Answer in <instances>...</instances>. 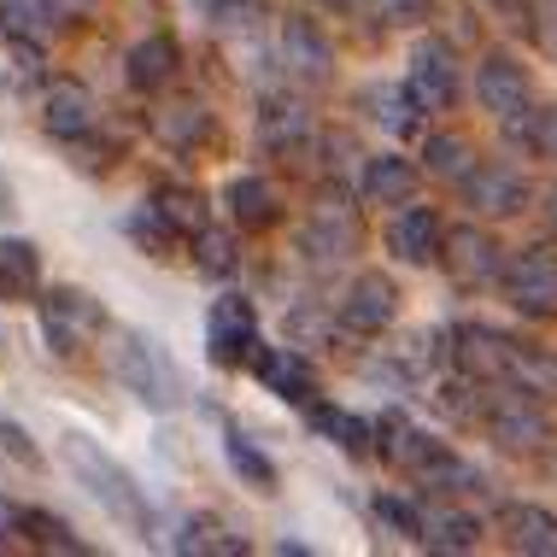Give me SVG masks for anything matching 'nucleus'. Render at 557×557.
<instances>
[{
    "label": "nucleus",
    "mask_w": 557,
    "mask_h": 557,
    "mask_svg": "<svg viewBox=\"0 0 557 557\" xmlns=\"http://www.w3.org/2000/svg\"><path fill=\"white\" fill-rule=\"evenodd\" d=\"M59 451H65V470H71V481L95 499L100 510H107L112 522H124V529H135V534H147L153 529V510H147V499H141V487H135V475L124 470V463L112 458L107 446L95 441V434H83V429H71L65 441H59Z\"/></svg>",
    "instance_id": "f257e3e1"
},
{
    "label": "nucleus",
    "mask_w": 557,
    "mask_h": 557,
    "mask_svg": "<svg viewBox=\"0 0 557 557\" xmlns=\"http://www.w3.org/2000/svg\"><path fill=\"white\" fill-rule=\"evenodd\" d=\"M112 370L147 411H176V405L188 399L183 364H176L171 346L153 341L147 329H117L112 335Z\"/></svg>",
    "instance_id": "f03ea898"
},
{
    "label": "nucleus",
    "mask_w": 557,
    "mask_h": 557,
    "mask_svg": "<svg viewBox=\"0 0 557 557\" xmlns=\"http://www.w3.org/2000/svg\"><path fill=\"white\" fill-rule=\"evenodd\" d=\"M505 299L522 318L552 323L557 318V247H546V240L522 247L517 259L505 264Z\"/></svg>",
    "instance_id": "7ed1b4c3"
},
{
    "label": "nucleus",
    "mask_w": 557,
    "mask_h": 557,
    "mask_svg": "<svg viewBox=\"0 0 557 557\" xmlns=\"http://www.w3.org/2000/svg\"><path fill=\"white\" fill-rule=\"evenodd\" d=\"M36 311H41V335H48V346H53L59 358H71L77 346H88L100 329H107L100 299L83 294V288H53V294H41Z\"/></svg>",
    "instance_id": "20e7f679"
},
{
    "label": "nucleus",
    "mask_w": 557,
    "mask_h": 557,
    "mask_svg": "<svg viewBox=\"0 0 557 557\" xmlns=\"http://www.w3.org/2000/svg\"><path fill=\"white\" fill-rule=\"evenodd\" d=\"M259 311H252L247 294H223L212 299V318H206V352L212 364L235 370V364H252L259 358Z\"/></svg>",
    "instance_id": "39448f33"
},
{
    "label": "nucleus",
    "mask_w": 557,
    "mask_h": 557,
    "mask_svg": "<svg viewBox=\"0 0 557 557\" xmlns=\"http://www.w3.org/2000/svg\"><path fill=\"white\" fill-rule=\"evenodd\" d=\"M441 259H446V276L458 282V288H493V282H505V264H510L499 240H493L487 230H475V223L446 230Z\"/></svg>",
    "instance_id": "423d86ee"
},
{
    "label": "nucleus",
    "mask_w": 557,
    "mask_h": 557,
    "mask_svg": "<svg viewBox=\"0 0 557 557\" xmlns=\"http://www.w3.org/2000/svg\"><path fill=\"white\" fill-rule=\"evenodd\" d=\"M487 434L499 451H540L552 441V417L540 411V394L510 387V394L487 399Z\"/></svg>",
    "instance_id": "0eeeda50"
},
{
    "label": "nucleus",
    "mask_w": 557,
    "mask_h": 557,
    "mask_svg": "<svg viewBox=\"0 0 557 557\" xmlns=\"http://www.w3.org/2000/svg\"><path fill=\"white\" fill-rule=\"evenodd\" d=\"M475 100H481L493 117H499V124H517L522 112H534L529 71H522L510 53H487V59L475 65Z\"/></svg>",
    "instance_id": "6e6552de"
},
{
    "label": "nucleus",
    "mask_w": 557,
    "mask_h": 557,
    "mask_svg": "<svg viewBox=\"0 0 557 557\" xmlns=\"http://www.w3.org/2000/svg\"><path fill=\"white\" fill-rule=\"evenodd\" d=\"M458 188H463V206L481 212V218H517V212H529V183H522L517 164L487 159V164H475Z\"/></svg>",
    "instance_id": "1a4fd4ad"
},
{
    "label": "nucleus",
    "mask_w": 557,
    "mask_h": 557,
    "mask_svg": "<svg viewBox=\"0 0 557 557\" xmlns=\"http://www.w3.org/2000/svg\"><path fill=\"white\" fill-rule=\"evenodd\" d=\"M405 83H411V95H417V107H423V112H446L451 100H458V53H451L441 36L417 41Z\"/></svg>",
    "instance_id": "9d476101"
},
{
    "label": "nucleus",
    "mask_w": 557,
    "mask_h": 557,
    "mask_svg": "<svg viewBox=\"0 0 557 557\" xmlns=\"http://www.w3.org/2000/svg\"><path fill=\"white\" fill-rule=\"evenodd\" d=\"M311 141H318V129H311L306 100H294V95H264L259 100V147H264V153L299 159Z\"/></svg>",
    "instance_id": "9b49d317"
},
{
    "label": "nucleus",
    "mask_w": 557,
    "mask_h": 557,
    "mask_svg": "<svg viewBox=\"0 0 557 557\" xmlns=\"http://www.w3.org/2000/svg\"><path fill=\"white\" fill-rule=\"evenodd\" d=\"M394 318H399V288L394 282H387L382 270L352 276V288L341 294V329H352V335H382Z\"/></svg>",
    "instance_id": "f8f14e48"
},
{
    "label": "nucleus",
    "mask_w": 557,
    "mask_h": 557,
    "mask_svg": "<svg viewBox=\"0 0 557 557\" xmlns=\"http://www.w3.org/2000/svg\"><path fill=\"white\" fill-rule=\"evenodd\" d=\"M352 247H358V218L346 212V206H335V200L318 206V212L306 218V230H299V259L318 264V270L323 264H341Z\"/></svg>",
    "instance_id": "ddd939ff"
},
{
    "label": "nucleus",
    "mask_w": 557,
    "mask_h": 557,
    "mask_svg": "<svg viewBox=\"0 0 557 557\" xmlns=\"http://www.w3.org/2000/svg\"><path fill=\"white\" fill-rule=\"evenodd\" d=\"M282 65H288L299 83L323 88L335 77V48H329V36L311 18H282Z\"/></svg>",
    "instance_id": "4468645a"
},
{
    "label": "nucleus",
    "mask_w": 557,
    "mask_h": 557,
    "mask_svg": "<svg viewBox=\"0 0 557 557\" xmlns=\"http://www.w3.org/2000/svg\"><path fill=\"white\" fill-rule=\"evenodd\" d=\"M451 341L458 346H446V352H451V364L470 375V382H493V375L505 382L510 335H499V329H487V323H463V329H451Z\"/></svg>",
    "instance_id": "2eb2a0df"
},
{
    "label": "nucleus",
    "mask_w": 557,
    "mask_h": 557,
    "mask_svg": "<svg viewBox=\"0 0 557 557\" xmlns=\"http://www.w3.org/2000/svg\"><path fill=\"white\" fill-rule=\"evenodd\" d=\"M95 124H100V107L83 83H53L48 88V100H41V129H48L53 141H88Z\"/></svg>",
    "instance_id": "dca6fc26"
},
{
    "label": "nucleus",
    "mask_w": 557,
    "mask_h": 557,
    "mask_svg": "<svg viewBox=\"0 0 557 557\" xmlns=\"http://www.w3.org/2000/svg\"><path fill=\"white\" fill-rule=\"evenodd\" d=\"M252 375H259L276 399H288V405H311V399H318V375H311L306 352H294V346H259Z\"/></svg>",
    "instance_id": "f3484780"
},
{
    "label": "nucleus",
    "mask_w": 557,
    "mask_h": 557,
    "mask_svg": "<svg viewBox=\"0 0 557 557\" xmlns=\"http://www.w3.org/2000/svg\"><path fill=\"white\" fill-rule=\"evenodd\" d=\"M499 529H505V546L522 552V557H557V517L540 505H505L499 510Z\"/></svg>",
    "instance_id": "a211bd4d"
},
{
    "label": "nucleus",
    "mask_w": 557,
    "mask_h": 557,
    "mask_svg": "<svg viewBox=\"0 0 557 557\" xmlns=\"http://www.w3.org/2000/svg\"><path fill=\"white\" fill-rule=\"evenodd\" d=\"M441 218L429 212V206H405V212L387 223V247L399 252L405 264H429V259H441Z\"/></svg>",
    "instance_id": "6ab92c4d"
},
{
    "label": "nucleus",
    "mask_w": 557,
    "mask_h": 557,
    "mask_svg": "<svg viewBox=\"0 0 557 557\" xmlns=\"http://www.w3.org/2000/svg\"><path fill=\"white\" fill-rule=\"evenodd\" d=\"M41 294V252L24 235H0V299L24 306Z\"/></svg>",
    "instance_id": "aec40b11"
},
{
    "label": "nucleus",
    "mask_w": 557,
    "mask_h": 557,
    "mask_svg": "<svg viewBox=\"0 0 557 557\" xmlns=\"http://www.w3.org/2000/svg\"><path fill=\"white\" fill-rule=\"evenodd\" d=\"M358 188H364V200H375V206H405L417 194V164L399 159V153H375V159H364Z\"/></svg>",
    "instance_id": "412c9836"
},
{
    "label": "nucleus",
    "mask_w": 557,
    "mask_h": 557,
    "mask_svg": "<svg viewBox=\"0 0 557 557\" xmlns=\"http://www.w3.org/2000/svg\"><path fill=\"white\" fill-rule=\"evenodd\" d=\"M223 206H230V218L240 230H270V223L282 218V194L264 183V176H235L230 188H223Z\"/></svg>",
    "instance_id": "4be33fe9"
},
{
    "label": "nucleus",
    "mask_w": 557,
    "mask_h": 557,
    "mask_svg": "<svg viewBox=\"0 0 557 557\" xmlns=\"http://www.w3.org/2000/svg\"><path fill=\"white\" fill-rule=\"evenodd\" d=\"M417 546H429V552H475L481 546V522L470 517V510H458V505H434V510H423V534H417Z\"/></svg>",
    "instance_id": "5701e85b"
},
{
    "label": "nucleus",
    "mask_w": 557,
    "mask_h": 557,
    "mask_svg": "<svg viewBox=\"0 0 557 557\" xmlns=\"http://www.w3.org/2000/svg\"><path fill=\"white\" fill-rule=\"evenodd\" d=\"M441 446H446V441H434V434L411 429L399 411L382 417V451H387V463H399L405 475H417L423 463H434V451H441Z\"/></svg>",
    "instance_id": "b1692460"
},
{
    "label": "nucleus",
    "mask_w": 557,
    "mask_h": 557,
    "mask_svg": "<svg viewBox=\"0 0 557 557\" xmlns=\"http://www.w3.org/2000/svg\"><path fill=\"white\" fill-rule=\"evenodd\" d=\"M153 129H159L164 147H176V153H194L200 141H212L218 117L206 112L200 100H176V107H164V112L153 117Z\"/></svg>",
    "instance_id": "393cba45"
},
{
    "label": "nucleus",
    "mask_w": 557,
    "mask_h": 557,
    "mask_svg": "<svg viewBox=\"0 0 557 557\" xmlns=\"http://www.w3.org/2000/svg\"><path fill=\"white\" fill-rule=\"evenodd\" d=\"M176 77V41L171 36H141L129 48V83L141 88V95H159L164 83Z\"/></svg>",
    "instance_id": "a878e982"
},
{
    "label": "nucleus",
    "mask_w": 557,
    "mask_h": 557,
    "mask_svg": "<svg viewBox=\"0 0 557 557\" xmlns=\"http://www.w3.org/2000/svg\"><path fill=\"white\" fill-rule=\"evenodd\" d=\"M223 451H230V463H235V475L247 481V487H259V493H276L282 487V470L270 463V451L264 446H252V434L247 429H223Z\"/></svg>",
    "instance_id": "bb28decb"
},
{
    "label": "nucleus",
    "mask_w": 557,
    "mask_h": 557,
    "mask_svg": "<svg viewBox=\"0 0 557 557\" xmlns=\"http://www.w3.org/2000/svg\"><path fill=\"white\" fill-rule=\"evenodd\" d=\"M505 382H510V387H529V394H540V399H557V352L510 341V370H505Z\"/></svg>",
    "instance_id": "cd10ccee"
},
{
    "label": "nucleus",
    "mask_w": 557,
    "mask_h": 557,
    "mask_svg": "<svg viewBox=\"0 0 557 557\" xmlns=\"http://www.w3.org/2000/svg\"><path fill=\"white\" fill-rule=\"evenodd\" d=\"M153 206L164 212V223H171L176 235H200V230H212V206L200 200L194 188H183V183H164V188H153Z\"/></svg>",
    "instance_id": "c85d7f7f"
},
{
    "label": "nucleus",
    "mask_w": 557,
    "mask_h": 557,
    "mask_svg": "<svg viewBox=\"0 0 557 557\" xmlns=\"http://www.w3.org/2000/svg\"><path fill=\"white\" fill-rule=\"evenodd\" d=\"M311 429L329 434L341 451H352V458H370V423L364 417H352V411H335V405H311Z\"/></svg>",
    "instance_id": "c756f323"
},
{
    "label": "nucleus",
    "mask_w": 557,
    "mask_h": 557,
    "mask_svg": "<svg viewBox=\"0 0 557 557\" xmlns=\"http://www.w3.org/2000/svg\"><path fill=\"white\" fill-rule=\"evenodd\" d=\"M423 164L441 183H463V176L475 171V147L463 141V135H429L423 141Z\"/></svg>",
    "instance_id": "7c9ffc66"
},
{
    "label": "nucleus",
    "mask_w": 557,
    "mask_h": 557,
    "mask_svg": "<svg viewBox=\"0 0 557 557\" xmlns=\"http://www.w3.org/2000/svg\"><path fill=\"white\" fill-rule=\"evenodd\" d=\"M417 481L434 487V493H475L481 487V470H475V463H463L451 446H441V451H434V463L417 470Z\"/></svg>",
    "instance_id": "2f4dec72"
},
{
    "label": "nucleus",
    "mask_w": 557,
    "mask_h": 557,
    "mask_svg": "<svg viewBox=\"0 0 557 557\" xmlns=\"http://www.w3.org/2000/svg\"><path fill=\"white\" fill-rule=\"evenodd\" d=\"M318 153H323V176L335 188H346L352 176H364V153H358V141L346 129H329L323 141H318Z\"/></svg>",
    "instance_id": "473e14b6"
},
{
    "label": "nucleus",
    "mask_w": 557,
    "mask_h": 557,
    "mask_svg": "<svg viewBox=\"0 0 557 557\" xmlns=\"http://www.w3.org/2000/svg\"><path fill=\"white\" fill-rule=\"evenodd\" d=\"M24 546H41V552H88V540H77V529H65L48 510H24Z\"/></svg>",
    "instance_id": "72a5a7b5"
},
{
    "label": "nucleus",
    "mask_w": 557,
    "mask_h": 557,
    "mask_svg": "<svg viewBox=\"0 0 557 557\" xmlns=\"http://www.w3.org/2000/svg\"><path fill=\"white\" fill-rule=\"evenodd\" d=\"M171 546L183 552V557H200V552H223V557H240V552H247V540H230V534L218 529V522L194 517V522H183V534H176Z\"/></svg>",
    "instance_id": "f704fd0d"
},
{
    "label": "nucleus",
    "mask_w": 557,
    "mask_h": 557,
    "mask_svg": "<svg viewBox=\"0 0 557 557\" xmlns=\"http://www.w3.org/2000/svg\"><path fill=\"white\" fill-rule=\"evenodd\" d=\"M194 252H200L206 276H235V270H240V247H235L230 230H200V235H194Z\"/></svg>",
    "instance_id": "c9c22d12"
},
{
    "label": "nucleus",
    "mask_w": 557,
    "mask_h": 557,
    "mask_svg": "<svg viewBox=\"0 0 557 557\" xmlns=\"http://www.w3.org/2000/svg\"><path fill=\"white\" fill-rule=\"evenodd\" d=\"M370 100L382 107L375 117H382L387 129H399V135H411V129H417V117H423V107H417V95H411V83H405V88H375Z\"/></svg>",
    "instance_id": "e433bc0d"
},
{
    "label": "nucleus",
    "mask_w": 557,
    "mask_h": 557,
    "mask_svg": "<svg viewBox=\"0 0 557 557\" xmlns=\"http://www.w3.org/2000/svg\"><path fill=\"white\" fill-rule=\"evenodd\" d=\"M375 522L394 529V534H405V540H417V534H423V505L399 499V493H375Z\"/></svg>",
    "instance_id": "4c0bfd02"
},
{
    "label": "nucleus",
    "mask_w": 557,
    "mask_h": 557,
    "mask_svg": "<svg viewBox=\"0 0 557 557\" xmlns=\"http://www.w3.org/2000/svg\"><path fill=\"white\" fill-rule=\"evenodd\" d=\"M517 141H529L534 153H546V159H557V107H546V112H522L517 124H505Z\"/></svg>",
    "instance_id": "58836bf2"
},
{
    "label": "nucleus",
    "mask_w": 557,
    "mask_h": 557,
    "mask_svg": "<svg viewBox=\"0 0 557 557\" xmlns=\"http://www.w3.org/2000/svg\"><path fill=\"white\" fill-rule=\"evenodd\" d=\"M129 240H141V247L153 252V259H164V247H171V240H176V230H171V223H164V212H159V206L147 200L141 212L129 218Z\"/></svg>",
    "instance_id": "ea45409f"
},
{
    "label": "nucleus",
    "mask_w": 557,
    "mask_h": 557,
    "mask_svg": "<svg viewBox=\"0 0 557 557\" xmlns=\"http://www.w3.org/2000/svg\"><path fill=\"white\" fill-rule=\"evenodd\" d=\"M429 7H434V0H364L370 24H382V29H405V24H423V18H429Z\"/></svg>",
    "instance_id": "a19ab883"
},
{
    "label": "nucleus",
    "mask_w": 557,
    "mask_h": 557,
    "mask_svg": "<svg viewBox=\"0 0 557 557\" xmlns=\"http://www.w3.org/2000/svg\"><path fill=\"white\" fill-rule=\"evenodd\" d=\"M0 451H7L12 463H24V470H41V446L29 441V434L12 423V417H0Z\"/></svg>",
    "instance_id": "79ce46f5"
},
{
    "label": "nucleus",
    "mask_w": 557,
    "mask_h": 557,
    "mask_svg": "<svg viewBox=\"0 0 557 557\" xmlns=\"http://www.w3.org/2000/svg\"><path fill=\"white\" fill-rule=\"evenodd\" d=\"M100 12V0H41V18L48 24H88Z\"/></svg>",
    "instance_id": "37998d69"
},
{
    "label": "nucleus",
    "mask_w": 557,
    "mask_h": 557,
    "mask_svg": "<svg viewBox=\"0 0 557 557\" xmlns=\"http://www.w3.org/2000/svg\"><path fill=\"white\" fill-rule=\"evenodd\" d=\"M206 12H212L218 29H240L252 12H259V0H206Z\"/></svg>",
    "instance_id": "c03bdc74"
},
{
    "label": "nucleus",
    "mask_w": 557,
    "mask_h": 557,
    "mask_svg": "<svg viewBox=\"0 0 557 557\" xmlns=\"http://www.w3.org/2000/svg\"><path fill=\"white\" fill-rule=\"evenodd\" d=\"M7 546H24V510L0 499V552H7Z\"/></svg>",
    "instance_id": "a18cd8bd"
},
{
    "label": "nucleus",
    "mask_w": 557,
    "mask_h": 557,
    "mask_svg": "<svg viewBox=\"0 0 557 557\" xmlns=\"http://www.w3.org/2000/svg\"><path fill=\"white\" fill-rule=\"evenodd\" d=\"M288 329H294V335H323V311H288Z\"/></svg>",
    "instance_id": "49530a36"
},
{
    "label": "nucleus",
    "mask_w": 557,
    "mask_h": 557,
    "mask_svg": "<svg viewBox=\"0 0 557 557\" xmlns=\"http://www.w3.org/2000/svg\"><path fill=\"white\" fill-rule=\"evenodd\" d=\"M540 41L557 53V0H540Z\"/></svg>",
    "instance_id": "de8ad7c7"
},
{
    "label": "nucleus",
    "mask_w": 557,
    "mask_h": 557,
    "mask_svg": "<svg viewBox=\"0 0 557 557\" xmlns=\"http://www.w3.org/2000/svg\"><path fill=\"white\" fill-rule=\"evenodd\" d=\"M12 206H18V194H12V183H7V171H0V223L12 218Z\"/></svg>",
    "instance_id": "09e8293b"
},
{
    "label": "nucleus",
    "mask_w": 557,
    "mask_h": 557,
    "mask_svg": "<svg viewBox=\"0 0 557 557\" xmlns=\"http://www.w3.org/2000/svg\"><path fill=\"white\" fill-rule=\"evenodd\" d=\"M546 218H552V223H557V183H552V188H546Z\"/></svg>",
    "instance_id": "8fccbe9b"
},
{
    "label": "nucleus",
    "mask_w": 557,
    "mask_h": 557,
    "mask_svg": "<svg viewBox=\"0 0 557 557\" xmlns=\"http://www.w3.org/2000/svg\"><path fill=\"white\" fill-rule=\"evenodd\" d=\"M318 7H335V12H352L358 0H318Z\"/></svg>",
    "instance_id": "3c124183"
},
{
    "label": "nucleus",
    "mask_w": 557,
    "mask_h": 557,
    "mask_svg": "<svg viewBox=\"0 0 557 557\" xmlns=\"http://www.w3.org/2000/svg\"><path fill=\"white\" fill-rule=\"evenodd\" d=\"M487 7H517V0H487Z\"/></svg>",
    "instance_id": "603ef678"
},
{
    "label": "nucleus",
    "mask_w": 557,
    "mask_h": 557,
    "mask_svg": "<svg viewBox=\"0 0 557 557\" xmlns=\"http://www.w3.org/2000/svg\"><path fill=\"white\" fill-rule=\"evenodd\" d=\"M0 36H7V12H0Z\"/></svg>",
    "instance_id": "864d4df0"
}]
</instances>
